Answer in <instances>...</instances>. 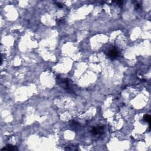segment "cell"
I'll use <instances>...</instances> for the list:
<instances>
[{
	"mask_svg": "<svg viewBox=\"0 0 151 151\" xmlns=\"http://www.w3.org/2000/svg\"><path fill=\"white\" fill-rule=\"evenodd\" d=\"M119 51L117 50L116 49H115V48L110 50L108 53L109 57L110 59H112V60H114V59H116V58L119 56Z\"/></svg>",
	"mask_w": 151,
	"mask_h": 151,
	"instance_id": "cell-1",
	"label": "cell"
},
{
	"mask_svg": "<svg viewBox=\"0 0 151 151\" xmlns=\"http://www.w3.org/2000/svg\"><path fill=\"white\" fill-rule=\"evenodd\" d=\"M104 133V128L101 126L95 127L92 130V133L93 135H101Z\"/></svg>",
	"mask_w": 151,
	"mask_h": 151,
	"instance_id": "cell-2",
	"label": "cell"
},
{
	"mask_svg": "<svg viewBox=\"0 0 151 151\" xmlns=\"http://www.w3.org/2000/svg\"><path fill=\"white\" fill-rule=\"evenodd\" d=\"M2 151H17L18 148L17 146L11 145H7L5 147L1 149Z\"/></svg>",
	"mask_w": 151,
	"mask_h": 151,
	"instance_id": "cell-3",
	"label": "cell"
},
{
	"mask_svg": "<svg viewBox=\"0 0 151 151\" xmlns=\"http://www.w3.org/2000/svg\"><path fill=\"white\" fill-rule=\"evenodd\" d=\"M143 119H144L146 122H148L149 124H150L151 116L149 115H148V114H145V115H144V116H143Z\"/></svg>",
	"mask_w": 151,
	"mask_h": 151,
	"instance_id": "cell-4",
	"label": "cell"
},
{
	"mask_svg": "<svg viewBox=\"0 0 151 151\" xmlns=\"http://www.w3.org/2000/svg\"><path fill=\"white\" fill-rule=\"evenodd\" d=\"M57 7H59V8H62L63 7L62 4H60V3L57 4Z\"/></svg>",
	"mask_w": 151,
	"mask_h": 151,
	"instance_id": "cell-5",
	"label": "cell"
}]
</instances>
